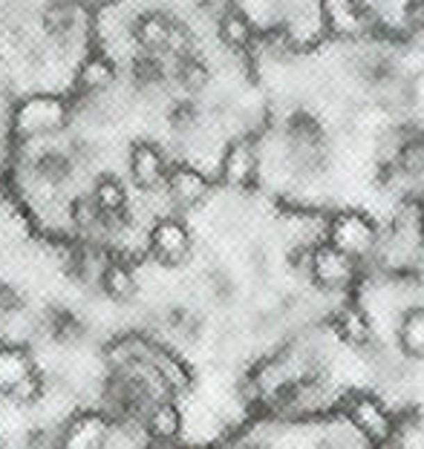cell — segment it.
Segmentation results:
<instances>
[{
    "instance_id": "10",
    "label": "cell",
    "mask_w": 424,
    "mask_h": 449,
    "mask_svg": "<svg viewBox=\"0 0 424 449\" xmlns=\"http://www.w3.org/2000/svg\"><path fill=\"white\" fill-rule=\"evenodd\" d=\"M92 199H95V205H99L101 217H104V228L122 225L127 219L130 196H127V187L115 179V176H99V179H95Z\"/></svg>"
},
{
    "instance_id": "7",
    "label": "cell",
    "mask_w": 424,
    "mask_h": 449,
    "mask_svg": "<svg viewBox=\"0 0 424 449\" xmlns=\"http://www.w3.org/2000/svg\"><path fill=\"white\" fill-rule=\"evenodd\" d=\"M168 196H170V205L177 207H197L208 199L211 193V179L194 164H173L170 173H168Z\"/></svg>"
},
{
    "instance_id": "21",
    "label": "cell",
    "mask_w": 424,
    "mask_h": 449,
    "mask_svg": "<svg viewBox=\"0 0 424 449\" xmlns=\"http://www.w3.org/2000/svg\"><path fill=\"white\" fill-rule=\"evenodd\" d=\"M12 406H21V409H26V406H35V403H41L44 398H47V380H44V375L38 372H29L21 383H17L9 395H3Z\"/></svg>"
},
{
    "instance_id": "4",
    "label": "cell",
    "mask_w": 424,
    "mask_h": 449,
    "mask_svg": "<svg viewBox=\"0 0 424 449\" xmlns=\"http://www.w3.org/2000/svg\"><path fill=\"white\" fill-rule=\"evenodd\" d=\"M257 170H260V153L252 139L240 135V139H234L225 147L222 159H220V179L225 187H231V190L248 187L254 182Z\"/></svg>"
},
{
    "instance_id": "16",
    "label": "cell",
    "mask_w": 424,
    "mask_h": 449,
    "mask_svg": "<svg viewBox=\"0 0 424 449\" xmlns=\"http://www.w3.org/2000/svg\"><path fill=\"white\" fill-rule=\"evenodd\" d=\"M217 37L231 52H245L254 44V24L240 9H228L217 21Z\"/></svg>"
},
{
    "instance_id": "23",
    "label": "cell",
    "mask_w": 424,
    "mask_h": 449,
    "mask_svg": "<svg viewBox=\"0 0 424 449\" xmlns=\"http://www.w3.org/2000/svg\"><path fill=\"white\" fill-rule=\"evenodd\" d=\"M177 81L188 92H202L208 87V81H211V72H208V67L199 61V58L190 55V58H185V61H182V69L177 75Z\"/></svg>"
},
{
    "instance_id": "19",
    "label": "cell",
    "mask_w": 424,
    "mask_h": 449,
    "mask_svg": "<svg viewBox=\"0 0 424 449\" xmlns=\"http://www.w3.org/2000/svg\"><path fill=\"white\" fill-rule=\"evenodd\" d=\"M153 366H156V372L162 375V380L168 383L170 392H188L190 389V372L185 368V363H179L177 357L170 355V351H150V357H147Z\"/></svg>"
},
{
    "instance_id": "14",
    "label": "cell",
    "mask_w": 424,
    "mask_h": 449,
    "mask_svg": "<svg viewBox=\"0 0 424 449\" xmlns=\"http://www.w3.org/2000/svg\"><path fill=\"white\" fill-rule=\"evenodd\" d=\"M29 372H35L32 351L21 343H0V395H9Z\"/></svg>"
},
{
    "instance_id": "13",
    "label": "cell",
    "mask_w": 424,
    "mask_h": 449,
    "mask_svg": "<svg viewBox=\"0 0 424 449\" xmlns=\"http://www.w3.org/2000/svg\"><path fill=\"white\" fill-rule=\"evenodd\" d=\"M350 421L367 438H373V441H387L393 435V421H390V415L384 412V406L378 400H373L367 395H358L350 403Z\"/></svg>"
},
{
    "instance_id": "20",
    "label": "cell",
    "mask_w": 424,
    "mask_h": 449,
    "mask_svg": "<svg viewBox=\"0 0 424 449\" xmlns=\"http://www.w3.org/2000/svg\"><path fill=\"white\" fill-rule=\"evenodd\" d=\"M67 210H70V222H72V228H75V230H81V233H92V230L104 228V217H101L99 205H95L92 193H87V196H79V199H72Z\"/></svg>"
},
{
    "instance_id": "11",
    "label": "cell",
    "mask_w": 424,
    "mask_h": 449,
    "mask_svg": "<svg viewBox=\"0 0 424 449\" xmlns=\"http://www.w3.org/2000/svg\"><path fill=\"white\" fill-rule=\"evenodd\" d=\"M170 29L173 21L162 12H142L136 21H133V44H136L145 55H159L168 52V41H170Z\"/></svg>"
},
{
    "instance_id": "8",
    "label": "cell",
    "mask_w": 424,
    "mask_h": 449,
    "mask_svg": "<svg viewBox=\"0 0 424 449\" xmlns=\"http://www.w3.org/2000/svg\"><path fill=\"white\" fill-rule=\"evenodd\" d=\"M72 84H75V92L84 95V99L101 95V92L113 90V84H115V64L107 55H87V58H81V64L75 67Z\"/></svg>"
},
{
    "instance_id": "6",
    "label": "cell",
    "mask_w": 424,
    "mask_h": 449,
    "mask_svg": "<svg viewBox=\"0 0 424 449\" xmlns=\"http://www.w3.org/2000/svg\"><path fill=\"white\" fill-rule=\"evenodd\" d=\"M309 274L315 277L318 285L335 291V288H343L346 282L352 280L355 260L350 257V253H343L335 245L326 242V245H320V248H315L309 253Z\"/></svg>"
},
{
    "instance_id": "18",
    "label": "cell",
    "mask_w": 424,
    "mask_h": 449,
    "mask_svg": "<svg viewBox=\"0 0 424 449\" xmlns=\"http://www.w3.org/2000/svg\"><path fill=\"white\" fill-rule=\"evenodd\" d=\"M398 343L404 355L424 357V308L404 311V317L398 323Z\"/></svg>"
},
{
    "instance_id": "22",
    "label": "cell",
    "mask_w": 424,
    "mask_h": 449,
    "mask_svg": "<svg viewBox=\"0 0 424 449\" xmlns=\"http://www.w3.org/2000/svg\"><path fill=\"white\" fill-rule=\"evenodd\" d=\"M234 9H240L254 26H272L280 21V0H234Z\"/></svg>"
},
{
    "instance_id": "15",
    "label": "cell",
    "mask_w": 424,
    "mask_h": 449,
    "mask_svg": "<svg viewBox=\"0 0 424 449\" xmlns=\"http://www.w3.org/2000/svg\"><path fill=\"white\" fill-rule=\"evenodd\" d=\"M110 423L99 412H84L72 415L64 429V443L67 446H107Z\"/></svg>"
},
{
    "instance_id": "12",
    "label": "cell",
    "mask_w": 424,
    "mask_h": 449,
    "mask_svg": "<svg viewBox=\"0 0 424 449\" xmlns=\"http://www.w3.org/2000/svg\"><path fill=\"white\" fill-rule=\"evenodd\" d=\"M320 21L338 37H355L364 29V15L355 0H318Z\"/></svg>"
},
{
    "instance_id": "25",
    "label": "cell",
    "mask_w": 424,
    "mask_h": 449,
    "mask_svg": "<svg viewBox=\"0 0 424 449\" xmlns=\"http://www.w3.org/2000/svg\"><path fill=\"white\" fill-rule=\"evenodd\" d=\"M70 3L79 6V9H95V6L101 3V0H70Z\"/></svg>"
},
{
    "instance_id": "24",
    "label": "cell",
    "mask_w": 424,
    "mask_h": 449,
    "mask_svg": "<svg viewBox=\"0 0 424 449\" xmlns=\"http://www.w3.org/2000/svg\"><path fill=\"white\" fill-rule=\"evenodd\" d=\"M341 331H343V337L350 340L352 346H364V343H370V323L364 320L361 311H343L341 314Z\"/></svg>"
},
{
    "instance_id": "3",
    "label": "cell",
    "mask_w": 424,
    "mask_h": 449,
    "mask_svg": "<svg viewBox=\"0 0 424 449\" xmlns=\"http://www.w3.org/2000/svg\"><path fill=\"white\" fill-rule=\"evenodd\" d=\"M147 248L153 253V260L162 262L165 268H179L190 260V251H194V237H190V228L177 219V217H159L153 222L150 233H147Z\"/></svg>"
},
{
    "instance_id": "17",
    "label": "cell",
    "mask_w": 424,
    "mask_h": 449,
    "mask_svg": "<svg viewBox=\"0 0 424 449\" xmlns=\"http://www.w3.org/2000/svg\"><path fill=\"white\" fill-rule=\"evenodd\" d=\"M99 288L113 303H130L139 294V280L133 274V268H127L124 262H107L104 274L99 280Z\"/></svg>"
},
{
    "instance_id": "1",
    "label": "cell",
    "mask_w": 424,
    "mask_h": 449,
    "mask_svg": "<svg viewBox=\"0 0 424 449\" xmlns=\"http://www.w3.org/2000/svg\"><path fill=\"white\" fill-rule=\"evenodd\" d=\"M70 121V104L58 92H32L12 110L9 130L21 142L38 135H55Z\"/></svg>"
},
{
    "instance_id": "5",
    "label": "cell",
    "mask_w": 424,
    "mask_h": 449,
    "mask_svg": "<svg viewBox=\"0 0 424 449\" xmlns=\"http://www.w3.org/2000/svg\"><path fill=\"white\" fill-rule=\"evenodd\" d=\"M127 167H130V179L139 185V190H145V193H162L165 190L170 164L165 159V153L153 142L133 144Z\"/></svg>"
},
{
    "instance_id": "9",
    "label": "cell",
    "mask_w": 424,
    "mask_h": 449,
    "mask_svg": "<svg viewBox=\"0 0 424 449\" xmlns=\"http://www.w3.org/2000/svg\"><path fill=\"white\" fill-rule=\"evenodd\" d=\"M142 423H145V432H147L150 441L170 443V441H177L182 435L185 418H182V409L170 398H165V400H156V403H150L145 409Z\"/></svg>"
},
{
    "instance_id": "2",
    "label": "cell",
    "mask_w": 424,
    "mask_h": 449,
    "mask_svg": "<svg viewBox=\"0 0 424 449\" xmlns=\"http://www.w3.org/2000/svg\"><path fill=\"white\" fill-rule=\"evenodd\" d=\"M326 242L335 245L343 253H350L352 260H361L367 253H373V248L378 245V230L367 213L341 210L332 217L329 228H326Z\"/></svg>"
}]
</instances>
